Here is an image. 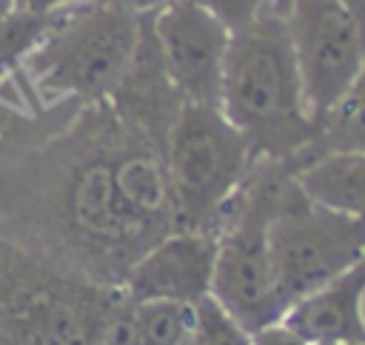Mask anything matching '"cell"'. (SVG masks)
<instances>
[{"mask_svg": "<svg viewBox=\"0 0 365 345\" xmlns=\"http://www.w3.org/2000/svg\"><path fill=\"white\" fill-rule=\"evenodd\" d=\"M177 228L168 143L108 100H0V237L94 282L128 268Z\"/></svg>", "mask_w": 365, "mask_h": 345, "instance_id": "cell-1", "label": "cell"}, {"mask_svg": "<svg viewBox=\"0 0 365 345\" xmlns=\"http://www.w3.org/2000/svg\"><path fill=\"white\" fill-rule=\"evenodd\" d=\"M220 111L248 140L254 157L302 165L317 123L305 103L285 14L274 3L248 26L231 31Z\"/></svg>", "mask_w": 365, "mask_h": 345, "instance_id": "cell-2", "label": "cell"}, {"mask_svg": "<svg viewBox=\"0 0 365 345\" xmlns=\"http://www.w3.org/2000/svg\"><path fill=\"white\" fill-rule=\"evenodd\" d=\"M123 297L0 237V345H100Z\"/></svg>", "mask_w": 365, "mask_h": 345, "instance_id": "cell-3", "label": "cell"}, {"mask_svg": "<svg viewBox=\"0 0 365 345\" xmlns=\"http://www.w3.org/2000/svg\"><path fill=\"white\" fill-rule=\"evenodd\" d=\"M140 17L117 0H77L60 9L20 68L26 91L43 105L108 100L134 54Z\"/></svg>", "mask_w": 365, "mask_h": 345, "instance_id": "cell-4", "label": "cell"}, {"mask_svg": "<svg viewBox=\"0 0 365 345\" xmlns=\"http://www.w3.org/2000/svg\"><path fill=\"white\" fill-rule=\"evenodd\" d=\"M294 174V163L257 157L214 225L217 257L211 297L248 331L277 322L285 314L271 274L268 225Z\"/></svg>", "mask_w": 365, "mask_h": 345, "instance_id": "cell-5", "label": "cell"}, {"mask_svg": "<svg viewBox=\"0 0 365 345\" xmlns=\"http://www.w3.org/2000/svg\"><path fill=\"white\" fill-rule=\"evenodd\" d=\"M257 163L248 140L217 105L182 103L168 134L177 228L214 231L225 202Z\"/></svg>", "mask_w": 365, "mask_h": 345, "instance_id": "cell-6", "label": "cell"}, {"mask_svg": "<svg viewBox=\"0 0 365 345\" xmlns=\"http://www.w3.org/2000/svg\"><path fill=\"white\" fill-rule=\"evenodd\" d=\"M268 254L279 305L288 311L365 254V222L311 200L294 174L268 225Z\"/></svg>", "mask_w": 365, "mask_h": 345, "instance_id": "cell-7", "label": "cell"}, {"mask_svg": "<svg viewBox=\"0 0 365 345\" xmlns=\"http://www.w3.org/2000/svg\"><path fill=\"white\" fill-rule=\"evenodd\" d=\"M285 23L317 123L365 68V26L339 0H291Z\"/></svg>", "mask_w": 365, "mask_h": 345, "instance_id": "cell-8", "label": "cell"}, {"mask_svg": "<svg viewBox=\"0 0 365 345\" xmlns=\"http://www.w3.org/2000/svg\"><path fill=\"white\" fill-rule=\"evenodd\" d=\"M154 34L180 97L185 103L220 108L231 31L194 0H174L154 14Z\"/></svg>", "mask_w": 365, "mask_h": 345, "instance_id": "cell-9", "label": "cell"}, {"mask_svg": "<svg viewBox=\"0 0 365 345\" xmlns=\"http://www.w3.org/2000/svg\"><path fill=\"white\" fill-rule=\"evenodd\" d=\"M214 257H217L214 231L174 228L128 268L123 279V291L134 302L174 299L194 305L211 294Z\"/></svg>", "mask_w": 365, "mask_h": 345, "instance_id": "cell-10", "label": "cell"}, {"mask_svg": "<svg viewBox=\"0 0 365 345\" xmlns=\"http://www.w3.org/2000/svg\"><path fill=\"white\" fill-rule=\"evenodd\" d=\"M108 103L125 123L168 143V134H171L185 100L180 97L177 86L171 83V77L165 71V63H163V54L157 46V34H154V14L140 17V34H137L134 54H131L120 83L108 94Z\"/></svg>", "mask_w": 365, "mask_h": 345, "instance_id": "cell-11", "label": "cell"}, {"mask_svg": "<svg viewBox=\"0 0 365 345\" xmlns=\"http://www.w3.org/2000/svg\"><path fill=\"white\" fill-rule=\"evenodd\" d=\"M365 254L336 274L331 282L299 299L285 311V322L297 328L308 342L351 339L365 342Z\"/></svg>", "mask_w": 365, "mask_h": 345, "instance_id": "cell-12", "label": "cell"}, {"mask_svg": "<svg viewBox=\"0 0 365 345\" xmlns=\"http://www.w3.org/2000/svg\"><path fill=\"white\" fill-rule=\"evenodd\" d=\"M297 182L311 200L365 222V151L314 157L297 168Z\"/></svg>", "mask_w": 365, "mask_h": 345, "instance_id": "cell-13", "label": "cell"}, {"mask_svg": "<svg viewBox=\"0 0 365 345\" xmlns=\"http://www.w3.org/2000/svg\"><path fill=\"white\" fill-rule=\"evenodd\" d=\"M356 151H365V68L342 91V97L317 120V137L302 165L322 154H356Z\"/></svg>", "mask_w": 365, "mask_h": 345, "instance_id": "cell-14", "label": "cell"}, {"mask_svg": "<svg viewBox=\"0 0 365 345\" xmlns=\"http://www.w3.org/2000/svg\"><path fill=\"white\" fill-rule=\"evenodd\" d=\"M54 14H40V11L17 6L11 14L0 17V86L11 83L20 74L29 54L48 34Z\"/></svg>", "mask_w": 365, "mask_h": 345, "instance_id": "cell-15", "label": "cell"}, {"mask_svg": "<svg viewBox=\"0 0 365 345\" xmlns=\"http://www.w3.org/2000/svg\"><path fill=\"white\" fill-rule=\"evenodd\" d=\"M140 345H182L194 331V305L174 299L134 302Z\"/></svg>", "mask_w": 365, "mask_h": 345, "instance_id": "cell-16", "label": "cell"}, {"mask_svg": "<svg viewBox=\"0 0 365 345\" xmlns=\"http://www.w3.org/2000/svg\"><path fill=\"white\" fill-rule=\"evenodd\" d=\"M191 345H251V331L208 294L194 302Z\"/></svg>", "mask_w": 365, "mask_h": 345, "instance_id": "cell-17", "label": "cell"}, {"mask_svg": "<svg viewBox=\"0 0 365 345\" xmlns=\"http://www.w3.org/2000/svg\"><path fill=\"white\" fill-rule=\"evenodd\" d=\"M194 3L202 6L205 11H211L228 31H237V29L248 26L251 20H257L259 11L271 0H194Z\"/></svg>", "mask_w": 365, "mask_h": 345, "instance_id": "cell-18", "label": "cell"}, {"mask_svg": "<svg viewBox=\"0 0 365 345\" xmlns=\"http://www.w3.org/2000/svg\"><path fill=\"white\" fill-rule=\"evenodd\" d=\"M251 345H311L297 328H291L285 319L268 322L257 331H251Z\"/></svg>", "mask_w": 365, "mask_h": 345, "instance_id": "cell-19", "label": "cell"}, {"mask_svg": "<svg viewBox=\"0 0 365 345\" xmlns=\"http://www.w3.org/2000/svg\"><path fill=\"white\" fill-rule=\"evenodd\" d=\"M117 3H123L134 14H157V11H163L174 0H117Z\"/></svg>", "mask_w": 365, "mask_h": 345, "instance_id": "cell-20", "label": "cell"}, {"mask_svg": "<svg viewBox=\"0 0 365 345\" xmlns=\"http://www.w3.org/2000/svg\"><path fill=\"white\" fill-rule=\"evenodd\" d=\"M71 3H77V0H20L23 9L40 11V14H54V11H60V9L71 6Z\"/></svg>", "mask_w": 365, "mask_h": 345, "instance_id": "cell-21", "label": "cell"}, {"mask_svg": "<svg viewBox=\"0 0 365 345\" xmlns=\"http://www.w3.org/2000/svg\"><path fill=\"white\" fill-rule=\"evenodd\" d=\"M339 3H342V6H345V9L365 26V0H339Z\"/></svg>", "mask_w": 365, "mask_h": 345, "instance_id": "cell-22", "label": "cell"}, {"mask_svg": "<svg viewBox=\"0 0 365 345\" xmlns=\"http://www.w3.org/2000/svg\"><path fill=\"white\" fill-rule=\"evenodd\" d=\"M20 6V0H0V17H6V14H11L14 9Z\"/></svg>", "mask_w": 365, "mask_h": 345, "instance_id": "cell-23", "label": "cell"}, {"mask_svg": "<svg viewBox=\"0 0 365 345\" xmlns=\"http://www.w3.org/2000/svg\"><path fill=\"white\" fill-rule=\"evenodd\" d=\"M311 345H365V342H351V339H328V342H311Z\"/></svg>", "mask_w": 365, "mask_h": 345, "instance_id": "cell-24", "label": "cell"}, {"mask_svg": "<svg viewBox=\"0 0 365 345\" xmlns=\"http://www.w3.org/2000/svg\"><path fill=\"white\" fill-rule=\"evenodd\" d=\"M271 3H274V9H279V11L285 14V9H288V3H291V0H271Z\"/></svg>", "mask_w": 365, "mask_h": 345, "instance_id": "cell-25", "label": "cell"}, {"mask_svg": "<svg viewBox=\"0 0 365 345\" xmlns=\"http://www.w3.org/2000/svg\"><path fill=\"white\" fill-rule=\"evenodd\" d=\"M182 345H191V339H188V342H182Z\"/></svg>", "mask_w": 365, "mask_h": 345, "instance_id": "cell-26", "label": "cell"}]
</instances>
